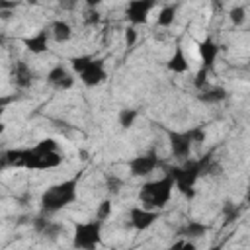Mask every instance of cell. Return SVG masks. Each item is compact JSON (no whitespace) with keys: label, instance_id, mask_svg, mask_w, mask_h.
Segmentation results:
<instances>
[{"label":"cell","instance_id":"30","mask_svg":"<svg viewBox=\"0 0 250 250\" xmlns=\"http://www.w3.org/2000/svg\"><path fill=\"white\" fill-rule=\"evenodd\" d=\"M207 250H223V244H215V246H211V248H207Z\"/></svg>","mask_w":250,"mask_h":250},{"label":"cell","instance_id":"11","mask_svg":"<svg viewBox=\"0 0 250 250\" xmlns=\"http://www.w3.org/2000/svg\"><path fill=\"white\" fill-rule=\"evenodd\" d=\"M47 82H49V86H53L55 90L64 92V90H70V88L74 86V74H72L66 66H62V64H55V66L47 72Z\"/></svg>","mask_w":250,"mask_h":250},{"label":"cell","instance_id":"31","mask_svg":"<svg viewBox=\"0 0 250 250\" xmlns=\"http://www.w3.org/2000/svg\"><path fill=\"white\" fill-rule=\"evenodd\" d=\"M4 129H6V127H4V123L0 121V133H4Z\"/></svg>","mask_w":250,"mask_h":250},{"label":"cell","instance_id":"9","mask_svg":"<svg viewBox=\"0 0 250 250\" xmlns=\"http://www.w3.org/2000/svg\"><path fill=\"white\" fill-rule=\"evenodd\" d=\"M152 8H156V2H152V0H131L125 6V18L133 25L146 23L148 21V14H150Z\"/></svg>","mask_w":250,"mask_h":250},{"label":"cell","instance_id":"2","mask_svg":"<svg viewBox=\"0 0 250 250\" xmlns=\"http://www.w3.org/2000/svg\"><path fill=\"white\" fill-rule=\"evenodd\" d=\"M78 182H80V172L68 180H62L59 184L49 186L43 193H41V213L45 215H53L64 207H68L70 203H74L76 193H78Z\"/></svg>","mask_w":250,"mask_h":250},{"label":"cell","instance_id":"8","mask_svg":"<svg viewBox=\"0 0 250 250\" xmlns=\"http://www.w3.org/2000/svg\"><path fill=\"white\" fill-rule=\"evenodd\" d=\"M127 166H129V172H131V176H137V178H145V176H148V174H152L156 168H160L162 166V162H160V158L156 156V152H145V154H137V156H133L129 162H127Z\"/></svg>","mask_w":250,"mask_h":250},{"label":"cell","instance_id":"25","mask_svg":"<svg viewBox=\"0 0 250 250\" xmlns=\"http://www.w3.org/2000/svg\"><path fill=\"white\" fill-rule=\"evenodd\" d=\"M119 188H121V180L115 178V176H107V189H109L111 193H117Z\"/></svg>","mask_w":250,"mask_h":250},{"label":"cell","instance_id":"17","mask_svg":"<svg viewBox=\"0 0 250 250\" xmlns=\"http://www.w3.org/2000/svg\"><path fill=\"white\" fill-rule=\"evenodd\" d=\"M197 98L199 102H205V104H221L229 98V92L223 86H205L203 90H199Z\"/></svg>","mask_w":250,"mask_h":250},{"label":"cell","instance_id":"24","mask_svg":"<svg viewBox=\"0 0 250 250\" xmlns=\"http://www.w3.org/2000/svg\"><path fill=\"white\" fill-rule=\"evenodd\" d=\"M207 72H209V70L203 68V66L197 70V74H195V78H193V86H195L197 90H203L205 86H209V84H207Z\"/></svg>","mask_w":250,"mask_h":250},{"label":"cell","instance_id":"19","mask_svg":"<svg viewBox=\"0 0 250 250\" xmlns=\"http://www.w3.org/2000/svg\"><path fill=\"white\" fill-rule=\"evenodd\" d=\"M176 12H178V4H168V6H164V8L158 12V16H156V25H160V27H170V25L174 23V20H176Z\"/></svg>","mask_w":250,"mask_h":250},{"label":"cell","instance_id":"22","mask_svg":"<svg viewBox=\"0 0 250 250\" xmlns=\"http://www.w3.org/2000/svg\"><path fill=\"white\" fill-rule=\"evenodd\" d=\"M229 18H230V21H232L234 25H242V23L246 21V8H244V6H234V8H230Z\"/></svg>","mask_w":250,"mask_h":250},{"label":"cell","instance_id":"26","mask_svg":"<svg viewBox=\"0 0 250 250\" xmlns=\"http://www.w3.org/2000/svg\"><path fill=\"white\" fill-rule=\"evenodd\" d=\"M135 41H137V31H135V27H127V29H125V43H127V47H133Z\"/></svg>","mask_w":250,"mask_h":250},{"label":"cell","instance_id":"27","mask_svg":"<svg viewBox=\"0 0 250 250\" xmlns=\"http://www.w3.org/2000/svg\"><path fill=\"white\" fill-rule=\"evenodd\" d=\"M12 100H14V96H0V117L6 111V107L12 104Z\"/></svg>","mask_w":250,"mask_h":250},{"label":"cell","instance_id":"14","mask_svg":"<svg viewBox=\"0 0 250 250\" xmlns=\"http://www.w3.org/2000/svg\"><path fill=\"white\" fill-rule=\"evenodd\" d=\"M197 51H199V57L203 61V68L211 70L215 66V61L219 57V45L211 39V37H205L203 41L197 43Z\"/></svg>","mask_w":250,"mask_h":250},{"label":"cell","instance_id":"29","mask_svg":"<svg viewBox=\"0 0 250 250\" xmlns=\"http://www.w3.org/2000/svg\"><path fill=\"white\" fill-rule=\"evenodd\" d=\"M20 4L18 2H0V12L2 10H14V8H18Z\"/></svg>","mask_w":250,"mask_h":250},{"label":"cell","instance_id":"5","mask_svg":"<svg viewBox=\"0 0 250 250\" xmlns=\"http://www.w3.org/2000/svg\"><path fill=\"white\" fill-rule=\"evenodd\" d=\"M68 62H70V68L80 76V82L88 88H94L107 78L102 59H96L92 55H78V57H70Z\"/></svg>","mask_w":250,"mask_h":250},{"label":"cell","instance_id":"23","mask_svg":"<svg viewBox=\"0 0 250 250\" xmlns=\"http://www.w3.org/2000/svg\"><path fill=\"white\" fill-rule=\"evenodd\" d=\"M111 201L109 199H102L100 201V205H98V211H96V219L98 221H105V219H109V215H111Z\"/></svg>","mask_w":250,"mask_h":250},{"label":"cell","instance_id":"3","mask_svg":"<svg viewBox=\"0 0 250 250\" xmlns=\"http://www.w3.org/2000/svg\"><path fill=\"white\" fill-rule=\"evenodd\" d=\"M172 189H174V180L170 178V174H164L162 178L152 180V182H145L141 186L139 201L143 203L145 209L158 211V209H162L170 201Z\"/></svg>","mask_w":250,"mask_h":250},{"label":"cell","instance_id":"18","mask_svg":"<svg viewBox=\"0 0 250 250\" xmlns=\"http://www.w3.org/2000/svg\"><path fill=\"white\" fill-rule=\"evenodd\" d=\"M207 230H209V227H207L205 223H201V221H188V223L178 230V234H180L184 240H193V238L205 236Z\"/></svg>","mask_w":250,"mask_h":250},{"label":"cell","instance_id":"13","mask_svg":"<svg viewBox=\"0 0 250 250\" xmlns=\"http://www.w3.org/2000/svg\"><path fill=\"white\" fill-rule=\"evenodd\" d=\"M49 39H51V35H49V29L45 27V29H39L37 33L29 35V37H23L21 43L25 45V49H27L29 53L41 55V53H45V51L49 49Z\"/></svg>","mask_w":250,"mask_h":250},{"label":"cell","instance_id":"4","mask_svg":"<svg viewBox=\"0 0 250 250\" xmlns=\"http://www.w3.org/2000/svg\"><path fill=\"white\" fill-rule=\"evenodd\" d=\"M166 174L174 180V188L191 199L195 195V182L201 178V158H188L180 166L168 168Z\"/></svg>","mask_w":250,"mask_h":250},{"label":"cell","instance_id":"20","mask_svg":"<svg viewBox=\"0 0 250 250\" xmlns=\"http://www.w3.org/2000/svg\"><path fill=\"white\" fill-rule=\"evenodd\" d=\"M62 232H64V227H62L61 223L53 221V219H49V221L45 223V227L39 230V234H41L43 238H47V240H57Z\"/></svg>","mask_w":250,"mask_h":250},{"label":"cell","instance_id":"16","mask_svg":"<svg viewBox=\"0 0 250 250\" xmlns=\"http://www.w3.org/2000/svg\"><path fill=\"white\" fill-rule=\"evenodd\" d=\"M49 35L55 43H66L70 37H72V27L68 21L64 20H55L49 27Z\"/></svg>","mask_w":250,"mask_h":250},{"label":"cell","instance_id":"6","mask_svg":"<svg viewBox=\"0 0 250 250\" xmlns=\"http://www.w3.org/2000/svg\"><path fill=\"white\" fill-rule=\"evenodd\" d=\"M203 141H205V131L201 127H193L188 131H168V143H170L172 154L182 162L191 158L193 145Z\"/></svg>","mask_w":250,"mask_h":250},{"label":"cell","instance_id":"10","mask_svg":"<svg viewBox=\"0 0 250 250\" xmlns=\"http://www.w3.org/2000/svg\"><path fill=\"white\" fill-rule=\"evenodd\" d=\"M10 80L18 90H27L35 80V72L25 61H16L10 72Z\"/></svg>","mask_w":250,"mask_h":250},{"label":"cell","instance_id":"28","mask_svg":"<svg viewBox=\"0 0 250 250\" xmlns=\"http://www.w3.org/2000/svg\"><path fill=\"white\" fill-rule=\"evenodd\" d=\"M84 20H86V23H88V25H96V23L100 21V14H98V12H88Z\"/></svg>","mask_w":250,"mask_h":250},{"label":"cell","instance_id":"1","mask_svg":"<svg viewBox=\"0 0 250 250\" xmlns=\"http://www.w3.org/2000/svg\"><path fill=\"white\" fill-rule=\"evenodd\" d=\"M62 162L59 145L55 139H41L31 148H21L20 168L27 170H51Z\"/></svg>","mask_w":250,"mask_h":250},{"label":"cell","instance_id":"15","mask_svg":"<svg viewBox=\"0 0 250 250\" xmlns=\"http://www.w3.org/2000/svg\"><path fill=\"white\" fill-rule=\"evenodd\" d=\"M166 68L172 70V72H176V74H182V72L189 70V61H188V57H186L182 45H176L172 57H170L168 62H166Z\"/></svg>","mask_w":250,"mask_h":250},{"label":"cell","instance_id":"7","mask_svg":"<svg viewBox=\"0 0 250 250\" xmlns=\"http://www.w3.org/2000/svg\"><path fill=\"white\" fill-rule=\"evenodd\" d=\"M102 227L104 223L98 219L76 223L72 232V246L76 250H98L102 242Z\"/></svg>","mask_w":250,"mask_h":250},{"label":"cell","instance_id":"21","mask_svg":"<svg viewBox=\"0 0 250 250\" xmlns=\"http://www.w3.org/2000/svg\"><path fill=\"white\" fill-rule=\"evenodd\" d=\"M139 117V111L137 109H121L119 111V125L123 127V129H129V127H133V123H135V119Z\"/></svg>","mask_w":250,"mask_h":250},{"label":"cell","instance_id":"12","mask_svg":"<svg viewBox=\"0 0 250 250\" xmlns=\"http://www.w3.org/2000/svg\"><path fill=\"white\" fill-rule=\"evenodd\" d=\"M158 217H160L158 211H150L145 207H133L129 211V221L135 230H146L150 225H154L158 221Z\"/></svg>","mask_w":250,"mask_h":250}]
</instances>
